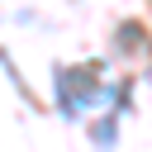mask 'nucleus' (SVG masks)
Returning <instances> with one entry per match:
<instances>
[{
	"mask_svg": "<svg viewBox=\"0 0 152 152\" xmlns=\"http://www.w3.org/2000/svg\"><path fill=\"white\" fill-rule=\"evenodd\" d=\"M90 133H95V142H100V147H114V133H119V114H104V119H100Z\"/></svg>",
	"mask_w": 152,
	"mask_h": 152,
	"instance_id": "nucleus-2",
	"label": "nucleus"
},
{
	"mask_svg": "<svg viewBox=\"0 0 152 152\" xmlns=\"http://www.w3.org/2000/svg\"><path fill=\"white\" fill-rule=\"evenodd\" d=\"M52 95L62 104V119H76L86 104L104 100L109 86L95 81V66H57V81H52Z\"/></svg>",
	"mask_w": 152,
	"mask_h": 152,
	"instance_id": "nucleus-1",
	"label": "nucleus"
}]
</instances>
